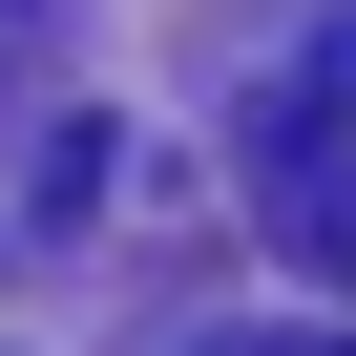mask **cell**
<instances>
[{
	"label": "cell",
	"mask_w": 356,
	"mask_h": 356,
	"mask_svg": "<svg viewBox=\"0 0 356 356\" xmlns=\"http://www.w3.org/2000/svg\"><path fill=\"white\" fill-rule=\"evenodd\" d=\"M252 210H273V252L314 293H356V22L252 84Z\"/></svg>",
	"instance_id": "obj_1"
},
{
	"label": "cell",
	"mask_w": 356,
	"mask_h": 356,
	"mask_svg": "<svg viewBox=\"0 0 356 356\" xmlns=\"http://www.w3.org/2000/svg\"><path fill=\"white\" fill-rule=\"evenodd\" d=\"M210 356H356V335H210Z\"/></svg>",
	"instance_id": "obj_2"
},
{
	"label": "cell",
	"mask_w": 356,
	"mask_h": 356,
	"mask_svg": "<svg viewBox=\"0 0 356 356\" xmlns=\"http://www.w3.org/2000/svg\"><path fill=\"white\" fill-rule=\"evenodd\" d=\"M0 84H22V0H0Z\"/></svg>",
	"instance_id": "obj_3"
}]
</instances>
